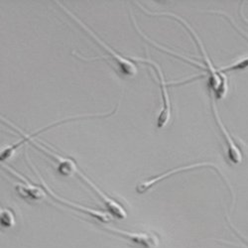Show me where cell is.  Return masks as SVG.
I'll return each mask as SVG.
<instances>
[{
	"label": "cell",
	"mask_w": 248,
	"mask_h": 248,
	"mask_svg": "<svg viewBox=\"0 0 248 248\" xmlns=\"http://www.w3.org/2000/svg\"><path fill=\"white\" fill-rule=\"evenodd\" d=\"M138 5L143 9V11L145 12L146 14L148 15H153V16H170V17H174L176 20H178V21H180L186 28H187L191 35L194 37L196 43L198 45V47L200 48V51L202 52V59H203V62H204V66H205V69L206 71H208V76H209V84H210V87L212 89V91L215 93V95L217 98L218 99H221L225 96L226 93H227V80H226V78L225 76L219 72L218 69H217L215 67V65L213 64V62L211 61L208 53H206V50L202 42V40L200 39V37L198 36V33L194 30V28L186 21V20H184L182 17L174 14V13H166V12H161V13H157V12H149L147 11L145 8H143L142 5H140L138 3Z\"/></svg>",
	"instance_id": "6da1fadb"
},
{
	"label": "cell",
	"mask_w": 248,
	"mask_h": 248,
	"mask_svg": "<svg viewBox=\"0 0 248 248\" xmlns=\"http://www.w3.org/2000/svg\"><path fill=\"white\" fill-rule=\"evenodd\" d=\"M26 158H27V160L29 161V164L31 165V167L33 168V171L37 174L38 178L40 179L41 185H42V187L45 189L46 193H47L52 199H54L55 201H57L58 202H60V203H62V204L66 205L68 209H72V210L78 211V212H79V213H81V214H84V215H86V216H88V217H93V218H95V219L99 220L100 222L107 223V222H109V221H110V217H109L108 214L103 213V212H100V211H97V210H94V209L87 208V206H84V205L76 203V202H70V201H68V200H66V199H64V198H62V197L58 196L56 193H54V192L52 191V189L49 187V186L45 183L44 179H43L42 177H41L40 173H39V172L37 171V169L34 167V165L31 163L28 154H26Z\"/></svg>",
	"instance_id": "8992f818"
},
{
	"label": "cell",
	"mask_w": 248,
	"mask_h": 248,
	"mask_svg": "<svg viewBox=\"0 0 248 248\" xmlns=\"http://www.w3.org/2000/svg\"><path fill=\"white\" fill-rule=\"evenodd\" d=\"M3 168H6L11 174L14 176H17L20 180H22L23 183H17L15 184V188L18 194L21 196L22 198L30 201H40L45 198L46 196V191L45 189L38 187V186L33 185L31 182H29L26 178H24L22 175H20L16 171L12 170V168L7 167L6 165H3Z\"/></svg>",
	"instance_id": "8fae6325"
},
{
	"label": "cell",
	"mask_w": 248,
	"mask_h": 248,
	"mask_svg": "<svg viewBox=\"0 0 248 248\" xmlns=\"http://www.w3.org/2000/svg\"><path fill=\"white\" fill-rule=\"evenodd\" d=\"M118 108H119V105L116 107V108H115L112 112H110V113H108V114H106V113H103V114H88V115H78V116H75V117H69V118H67V119H63V120L57 121V122H55V123H52L51 125H48V126H46V127L41 128V129H39V130H37L36 132L31 133V134H25L24 132H22L19 128H17V127L14 125V124H12L11 122H8L5 118H1V120H3L5 123H7L9 126L13 127V128L16 129L20 134H21V139H20L18 142H16L15 144H13V145L8 146V147H5L3 150H1V154H0V161H1V162H2V161H6L7 159L11 158V157L14 155L15 151H16L19 147H21L22 145H24V144H26L27 142H29L31 139H35V137H36L37 135H39V134H41V133H43V132L47 131V130L50 129V128H53V127H56V126H60V125H62V124L70 122V121H73V120L75 121V120H78V119H87V118H93V117H108V116H110V115L116 113L117 110H118Z\"/></svg>",
	"instance_id": "7a4b0ae2"
},
{
	"label": "cell",
	"mask_w": 248,
	"mask_h": 248,
	"mask_svg": "<svg viewBox=\"0 0 248 248\" xmlns=\"http://www.w3.org/2000/svg\"><path fill=\"white\" fill-rule=\"evenodd\" d=\"M29 142H31L36 148H38L41 151H43L45 154L49 155L51 158H53L57 161L58 172L60 175L64 176V177H71V176L77 174L78 168V165L75 160H73L71 158H66L64 156H62V155L52 151L51 149L42 145V144L38 143L35 139H31Z\"/></svg>",
	"instance_id": "9c48e42d"
},
{
	"label": "cell",
	"mask_w": 248,
	"mask_h": 248,
	"mask_svg": "<svg viewBox=\"0 0 248 248\" xmlns=\"http://www.w3.org/2000/svg\"><path fill=\"white\" fill-rule=\"evenodd\" d=\"M77 175L80 179L84 180V182L86 184H88L90 186V187L93 189V191L98 196L100 201H102L103 204L106 205V208L108 209V211L113 217H115L116 218H119V219H125L127 217V213H126L125 209H124L118 202H116L114 199H112L111 197L107 195L102 190H100V188H98L97 186L88 176H86L84 173H82L79 170H78Z\"/></svg>",
	"instance_id": "ba28073f"
},
{
	"label": "cell",
	"mask_w": 248,
	"mask_h": 248,
	"mask_svg": "<svg viewBox=\"0 0 248 248\" xmlns=\"http://www.w3.org/2000/svg\"><path fill=\"white\" fill-rule=\"evenodd\" d=\"M248 67V57H244L242 59H239L237 61H235L234 63H232V65L225 66L223 68L218 69L220 73H226V72H232V71H236V70H243L245 68Z\"/></svg>",
	"instance_id": "4fadbf2b"
},
{
	"label": "cell",
	"mask_w": 248,
	"mask_h": 248,
	"mask_svg": "<svg viewBox=\"0 0 248 248\" xmlns=\"http://www.w3.org/2000/svg\"><path fill=\"white\" fill-rule=\"evenodd\" d=\"M212 106H213V111H214V115L216 118V121L217 123V125L220 129V132L226 142V145H227V157H229L230 161L233 164H240L243 160L242 157V153L240 151V149L238 148V146L235 144V142L233 141L232 137L231 136L230 132L226 130L224 124L221 121V118L218 114V110L216 106V100L214 97H212Z\"/></svg>",
	"instance_id": "30bf717a"
},
{
	"label": "cell",
	"mask_w": 248,
	"mask_h": 248,
	"mask_svg": "<svg viewBox=\"0 0 248 248\" xmlns=\"http://www.w3.org/2000/svg\"><path fill=\"white\" fill-rule=\"evenodd\" d=\"M232 229H233V230H234V231H235V232H236V233H237V234H238V236H239V237H241V238H242V239H243V240H244V241H246V242H247V243H248V239H247V238H246V237H245V236H244V235H243V234H241V233H239V232H238V230H237V229H236V227H234V226H233V225H232Z\"/></svg>",
	"instance_id": "9a60e30c"
},
{
	"label": "cell",
	"mask_w": 248,
	"mask_h": 248,
	"mask_svg": "<svg viewBox=\"0 0 248 248\" xmlns=\"http://www.w3.org/2000/svg\"><path fill=\"white\" fill-rule=\"evenodd\" d=\"M238 140H239V141H240V142L243 144V145H244V147H245V148H247V149H248V145H247V144H246V143H245V142H244L242 139H238Z\"/></svg>",
	"instance_id": "e0dca14e"
},
{
	"label": "cell",
	"mask_w": 248,
	"mask_h": 248,
	"mask_svg": "<svg viewBox=\"0 0 248 248\" xmlns=\"http://www.w3.org/2000/svg\"><path fill=\"white\" fill-rule=\"evenodd\" d=\"M57 4H58L59 6H61L62 8H63L64 11H65L68 15H70L77 23H78V24L80 25V27L84 28L103 49L107 50V51L109 53L110 58H111L112 60H114L116 66L118 67V69H119L120 73H122V75L127 76V77H134V76H136V75L138 74V69H137L136 65L133 63L132 61H130L129 59H126V58L122 57L120 54H118V53L115 52L113 49H111L108 44H106L105 42H103V41H102L92 29H90V28L88 27V25H86L84 22H82L81 20L78 19L74 13L70 12L63 4H61L59 1H57Z\"/></svg>",
	"instance_id": "277c9868"
},
{
	"label": "cell",
	"mask_w": 248,
	"mask_h": 248,
	"mask_svg": "<svg viewBox=\"0 0 248 248\" xmlns=\"http://www.w3.org/2000/svg\"><path fill=\"white\" fill-rule=\"evenodd\" d=\"M211 12H212V13H217V14H222V15H225L227 18H229V19L231 20L232 24V25H233V26H234V27H235V28H236V29L239 31V33H241V35H242V36H244V37H245V38L248 40V34H247V33H245V32H244L242 29H240V28H239V27H238V26L235 24V22L233 21V20H232V19H231V17H230L229 15H227L226 13H224V12H222V11H211Z\"/></svg>",
	"instance_id": "5bb4252c"
},
{
	"label": "cell",
	"mask_w": 248,
	"mask_h": 248,
	"mask_svg": "<svg viewBox=\"0 0 248 248\" xmlns=\"http://www.w3.org/2000/svg\"><path fill=\"white\" fill-rule=\"evenodd\" d=\"M0 222L4 227H12L15 224V216L9 209H1L0 211Z\"/></svg>",
	"instance_id": "7c38bea8"
},
{
	"label": "cell",
	"mask_w": 248,
	"mask_h": 248,
	"mask_svg": "<svg viewBox=\"0 0 248 248\" xmlns=\"http://www.w3.org/2000/svg\"><path fill=\"white\" fill-rule=\"evenodd\" d=\"M204 167H211V168H214L215 170H217L218 172V174L221 176L222 180L226 183L227 187H229L230 191L232 192V195L233 197V203L235 202V196H234V193H233V189H232V186L231 185V182L227 180V178L224 176V174L222 173L221 169H219V167L217 166V165H216L215 163H212V162H202V163H195V164H191V165H187V166H182V167H178V168H175V169H172L168 172H165L161 175H158V176H155L151 179H148V180H145V181H142L140 182L137 187H136V191L137 193L139 194H144L148 192L152 187H154L155 185H157L158 183L166 180L172 176H174L175 174H179V173H182V172H185V171H190V170H194V169H198V168H204Z\"/></svg>",
	"instance_id": "3957f363"
},
{
	"label": "cell",
	"mask_w": 248,
	"mask_h": 248,
	"mask_svg": "<svg viewBox=\"0 0 248 248\" xmlns=\"http://www.w3.org/2000/svg\"><path fill=\"white\" fill-rule=\"evenodd\" d=\"M241 15H242V18H243V20H244V21L248 24V19L244 16V13H243V11H242V9H241Z\"/></svg>",
	"instance_id": "2e32d148"
},
{
	"label": "cell",
	"mask_w": 248,
	"mask_h": 248,
	"mask_svg": "<svg viewBox=\"0 0 248 248\" xmlns=\"http://www.w3.org/2000/svg\"><path fill=\"white\" fill-rule=\"evenodd\" d=\"M133 60L140 62V63H145L148 65H151L152 68L157 73V76L159 78L160 87H161V93H162V108L160 110L158 119H157V127L158 128H164L167 125L168 122L171 119V113H172V107L171 101L169 96V92L167 89V81L165 79L164 74L162 72L161 67L156 63V62L150 60V59H144V58H134Z\"/></svg>",
	"instance_id": "5b68a950"
},
{
	"label": "cell",
	"mask_w": 248,
	"mask_h": 248,
	"mask_svg": "<svg viewBox=\"0 0 248 248\" xmlns=\"http://www.w3.org/2000/svg\"><path fill=\"white\" fill-rule=\"evenodd\" d=\"M105 230L110 233L119 235L128 242L140 248H157L160 244V238L155 233L151 232H132L115 229L111 226H105Z\"/></svg>",
	"instance_id": "52a82bcc"
}]
</instances>
